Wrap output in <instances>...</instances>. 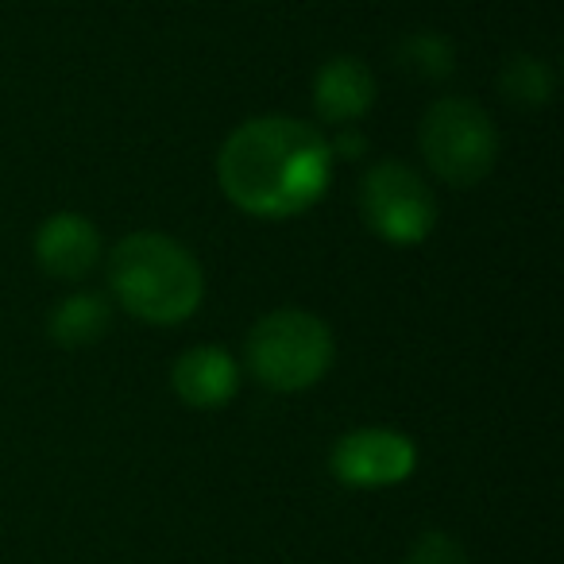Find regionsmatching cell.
<instances>
[{"label": "cell", "instance_id": "cell-1", "mask_svg": "<svg viewBox=\"0 0 564 564\" xmlns=\"http://www.w3.org/2000/svg\"><path fill=\"white\" fill-rule=\"evenodd\" d=\"M217 178L228 202L251 217H299L329 189L333 148L306 120L259 117L225 140Z\"/></svg>", "mask_w": 564, "mask_h": 564}, {"label": "cell", "instance_id": "cell-2", "mask_svg": "<svg viewBox=\"0 0 564 564\" xmlns=\"http://www.w3.org/2000/svg\"><path fill=\"white\" fill-rule=\"evenodd\" d=\"M109 286L132 317L178 325L202 306L205 279L197 259L163 232H135L112 248Z\"/></svg>", "mask_w": 564, "mask_h": 564}, {"label": "cell", "instance_id": "cell-3", "mask_svg": "<svg viewBox=\"0 0 564 564\" xmlns=\"http://www.w3.org/2000/svg\"><path fill=\"white\" fill-rule=\"evenodd\" d=\"M333 333L306 310H274L251 329L248 368L271 391H306L333 368Z\"/></svg>", "mask_w": 564, "mask_h": 564}, {"label": "cell", "instance_id": "cell-4", "mask_svg": "<svg viewBox=\"0 0 564 564\" xmlns=\"http://www.w3.org/2000/svg\"><path fill=\"white\" fill-rule=\"evenodd\" d=\"M422 155L448 186H476L491 174L499 132L491 117L468 97H441L422 120Z\"/></svg>", "mask_w": 564, "mask_h": 564}, {"label": "cell", "instance_id": "cell-5", "mask_svg": "<svg viewBox=\"0 0 564 564\" xmlns=\"http://www.w3.org/2000/svg\"><path fill=\"white\" fill-rule=\"evenodd\" d=\"M360 213L371 232L394 248H414L430 240V232L437 228L433 189L422 182V174L399 159H387L368 171L360 186Z\"/></svg>", "mask_w": 564, "mask_h": 564}, {"label": "cell", "instance_id": "cell-6", "mask_svg": "<svg viewBox=\"0 0 564 564\" xmlns=\"http://www.w3.org/2000/svg\"><path fill=\"white\" fill-rule=\"evenodd\" d=\"M417 448L394 430H352L333 445L329 468L345 487H394L414 471Z\"/></svg>", "mask_w": 564, "mask_h": 564}, {"label": "cell", "instance_id": "cell-7", "mask_svg": "<svg viewBox=\"0 0 564 564\" xmlns=\"http://www.w3.org/2000/svg\"><path fill=\"white\" fill-rule=\"evenodd\" d=\"M35 259L51 279H86L101 259V236L78 213H55L35 232Z\"/></svg>", "mask_w": 564, "mask_h": 564}, {"label": "cell", "instance_id": "cell-8", "mask_svg": "<svg viewBox=\"0 0 564 564\" xmlns=\"http://www.w3.org/2000/svg\"><path fill=\"white\" fill-rule=\"evenodd\" d=\"M174 391L194 410L228 406L240 391V368L225 348H189L174 364Z\"/></svg>", "mask_w": 564, "mask_h": 564}, {"label": "cell", "instance_id": "cell-9", "mask_svg": "<svg viewBox=\"0 0 564 564\" xmlns=\"http://www.w3.org/2000/svg\"><path fill=\"white\" fill-rule=\"evenodd\" d=\"M376 105V78L352 55H337L317 70L314 82V109L329 124H352Z\"/></svg>", "mask_w": 564, "mask_h": 564}, {"label": "cell", "instance_id": "cell-10", "mask_svg": "<svg viewBox=\"0 0 564 564\" xmlns=\"http://www.w3.org/2000/svg\"><path fill=\"white\" fill-rule=\"evenodd\" d=\"M112 310L101 294H70L51 314V340L58 348H89L109 333Z\"/></svg>", "mask_w": 564, "mask_h": 564}, {"label": "cell", "instance_id": "cell-11", "mask_svg": "<svg viewBox=\"0 0 564 564\" xmlns=\"http://www.w3.org/2000/svg\"><path fill=\"white\" fill-rule=\"evenodd\" d=\"M499 86L514 105L538 109V105H545L553 97V70L533 55H514L507 63V70L499 74Z\"/></svg>", "mask_w": 564, "mask_h": 564}, {"label": "cell", "instance_id": "cell-12", "mask_svg": "<svg viewBox=\"0 0 564 564\" xmlns=\"http://www.w3.org/2000/svg\"><path fill=\"white\" fill-rule=\"evenodd\" d=\"M402 66H410V70L422 74V78H448L456 58H453L448 40H441V35H410V40L402 43Z\"/></svg>", "mask_w": 564, "mask_h": 564}, {"label": "cell", "instance_id": "cell-13", "mask_svg": "<svg viewBox=\"0 0 564 564\" xmlns=\"http://www.w3.org/2000/svg\"><path fill=\"white\" fill-rule=\"evenodd\" d=\"M406 564H471V561H468V553L448 538V533L433 530V533H422V538L414 541Z\"/></svg>", "mask_w": 564, "mask_h": 564}]
</instances>
